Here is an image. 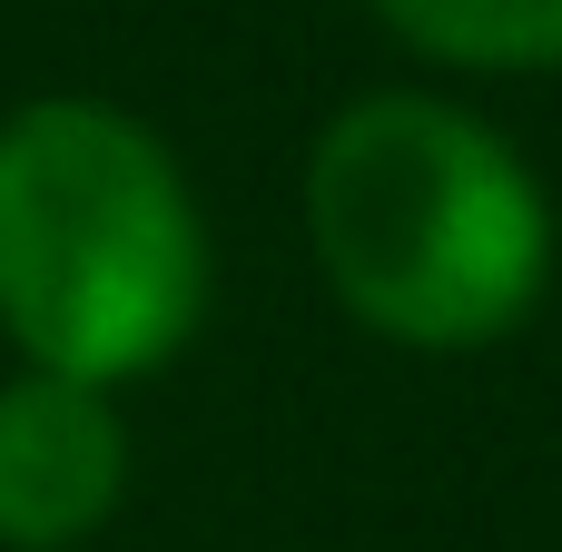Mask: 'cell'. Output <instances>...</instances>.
<instances>
[{
	"mask_svg": "<svg viewBox=\"0 0 562 552\" xmlns=\"http://www.w3.org/2000/svg\"><path fill=\"white\" fill-rule=\"evenodd\" d=\"M207 316V227L178 158L109 99L0 119V336L30 375L128 385Z\"/></svg>",
	"mask_w": 562,
	"mask_h": 552,
	"instance_id": "6da1fadb",
	"label": "cell"
},
{
	"mask_svg": "<svg viewBox=\"0 0 562 552\" xmlns=\"http://www.w3.org/2000/svg\"><path fill=\"white\" fill-rule=\"evenodd\" d=\"M306 237L336 306L395 346H494L553 277V207L514 138L454 99H356L306 158Z\"/></svg>",
	"mask_w": 562,
	"mask_h": 552,
	"instance_id": "7a4b0ae2",
	"label": "cell"
},
{
	"mask_svg": "<svg viewBox=\"0 0 562 552\" xmlns=\"http://www.w3.org/2000/svg\"><path fill=\"white\" fill-rule=\"evenodd\" d=\"M128 484V435L109 395L20 375L0 385V543L10 552H69L119 514Z\"/></svg>",
	"mask_w": 562,
	"mask_h": 552,
	"instance_id": "3957f363",
	"label": "cell"
},
{
	"mask_svg": "<svg viewBox=\"0 0 562 552\" xmlns=\"http://www.w3.org/2000/svg\"><path fill=\"white\" fill-rule=\"evenodd\" d=\"M385 30L454 69H562V0H375Z\"/></svg>",
	"mask_w": 562,
	"mask_h": 552,
	"instance_id": "277c9868",
	"label": "cell"
}]
</instances>
